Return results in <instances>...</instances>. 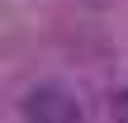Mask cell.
I'll return each instance as SVG.
<instances>
[{
	"mask_svg": "<svg viewBox=\"0 0 128 123\" xmlns=\"http://www.w3.org/2000/svg\"><path fill=\"white\" fill-rule=\"evenodd\" d=\"M114 114H119V119H128V90L119 95V100H114Z\"/></svg>",
	"mask_w": 128,
	"mask_h": 123,
	"instance_id": "cell-2",
	"label": "cell"
},
{
	"mask_svg": "<svg viewBox=\"0 0 128 123\" xmlns=\"http://www.w3.org/2000/svg\"><path fill=\"white\" fill-rule=\"evenodd\" d=\"M24 119L71 123V119H81V104H76V95H66V90H57V85H38V90L24 95Z\"/></svg>",
	"mask_w": 128,
	"mask_h": 123,
	"instance_id": "cell-1",
	"label": "cell"
}]
</instances>
